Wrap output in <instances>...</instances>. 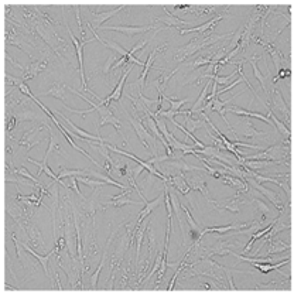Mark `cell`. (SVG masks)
Returning a JSON list of instances; mask_svg holds the SVG:
<instances>
[{"label":"cell","instance_id":"obj_40","mask_svg":"<svg viewBox=\"0 0 294 294\" xmlns=\"http://www.w3.org/2000/svg\"><path fill=\"white\" fill-rule=\"evenodd\" d=\"M78 176H85L88 177V169H81V170H67V169H61L58 173V180L61 181L65 177H78Z\"/></svg>","mask_w":294,"mask_h":294},{"label":"cell","instance_id":"obj_10","mask_svg":"<svg viewBox=\"0 0 294 294\" xmlns=\"http://www.w3.org/2000/svg\"><path fill=\"white\" fill-rule=\"evenodd\" d=\"M226 16V10L225 12H222V13H219L217 17H212L211 20H208L206 23H204L202 26H198V27H194V28H180V34L185 35V34H190V33H198V34H204L205 37L208 35L214 34V28L218 26V23L224 17Z\"/></svg>","mask_w":294,"mask_h":294},{"label":"cell","instance_id":"obj_4","mask_svg":"<svg viewBox=\"0 0 294 294\" xmlns=\"http://www.w3.org/2000/svg\"><path fill=\"white\" fill-rule=\"evenodd\" d=\"M129 122L130 124L133 126V129H135V132H136V136L139 137V140L142 142V144H143L146 149H149V150L151 151V154L153 156H157V142H156V136L151 133V132H149V130L146 129L143 126V123L139 120V119H135V117H130L129 116Z\"/></svg>","mask_w":294,"mask_h":294},{"label":"cell","instance_id":"obj_35","mask_svg":"<svg viewBox=\"0 0 294 294\" xmlns=\"http://www.w3.org/2000/svg\"><path fill=\"white\" fill-rule=\"evenodd\" d=\"M147 243H149V256L147 259L150 262H154V258L157 255V239H156V232L151 228V222L149 225V233H147Z\"/></svg>","mask_w":294,"mask_h":294},{"label":"cell","instance_id":"obj_12","mask_svg":"<svg viewBox=\"0 0 294 294\" xmlns=\"http://www.w3.org/2000/svg\"><path fill=\"white\" fill-rule=\"evenodd\" d=\"M249 197V195H247ZM250 198V204L255 206V212H256V215H259L260 218L258 219V222H259L260 225H263L265 224V221L267 218H277L279 217V212L277 209L274 208V211L270 208V206L267 205L266 202L263 201L262 198H256V197H249Z\"/></svg>","mask_w":294,"mask_h":294},{"label":"cell","instance_id":"obj_11","mask_svg":"<svg viewBox=\"0 0 294 294\" xmlns=\"http://www.w3.org/2000/svg\"><path fill=\"white\" fill-rule=\"evenodd\" d=\"M43 129H47V123L46 124H40V126H35V128H31V129L26 130L23 135H21V137L19 139V142L14 144H17L19 147H24V151H28L31 150L33 147H35L37 144H40L43 142V139H38V140H33L34 139L35 135H38L40 132H41Z\"/></svg>","mask_w":294,"mask_h":294},{"label":"cell","instance_id":"obj_46","mask_svg":"<svg viewBox=\"0 0 294 294\" xmlns=\"http://www.w3.org/2000/svg\"><path fill=\"white\" fill-rule=\"evenodd\" d=\"M13 174H20V176H23V177L28 178V180H31L33 183H35L37 185H43V183L40 181V178L38 177H34V176H31L30 173H28V170L26 169V167H19V169H14L13 173H12V176Z\"/></svg>","mask_w":294,"mask_h":294},{"label":"cell","instance_id":"obj_15","mask_svg":"<svg viewBox=\"0 0 294 294\" xmlns=\"http://www.w3.org/2000/svg\"><path fill=\"white\" fill-rule=\"evenodd\" d=\"M156 28L154 24H149V26H108V27H101L99 30H109V31H119L122 34L129 35V37H133V35L143 34L149 30H153Z\"/></svg>","mask_w":294,"mask_h":294},{"label":"cell","instance_id":"obj_38","mask_svg":"<svg viewBox=\"0 0 294 294\" xmlns=\"http://www.w3.org/2000/svg\"><path fill=\"white\" fill-rule=\"evenodd\" d=\"M108 249H109V245H106V247H105V252H103L102 255V259H101V262H99V265H98V267H96V270L94 272V273L89 276V283H91V288L92 290H96V283H98V279H99V274H101V270H102L103 265H105V262H106V255H108Z\"/></svg>","mask_w":294,"mask_h":294},{"label":"cell","instance_id":"obj_28","mask_svg":"<svg viewBox=\"0 0 294 294\" xmlns=\"http://www.w3.org/2000/svg\"><path fill=\"white\" fill-rule=\"evenodd\" d=\"M169 177V183L167 184H170L171 187H174L178 192H181L183 195H188L190 192H191V188L188 187L187 184V181H185V174L184 173H180L177 176H167Z\"/></svg>","mask_w":294,"mask_h":294},{"label":"cell","instance_id":"obj_55","mask_svg":"<svg viewBox=\"0 0 294 294\" xmlns=\"http://www.w3.org/2000/svg\"><path fill=\"white\" fill-rule=\"evenodd\" d=\"M19 89H20V91L23 92V94H24V95H27L28 98L31 99V101H34L35 98H37V96H34L33 94H31V91H30V88H28L27 85H26V82L20 83V85H19Z\"/></svg>","mask_w":294,"mask_h":294},{"label":"cell","instance_id":"obj_37","mask_svg":"<svg viewBox=\"0 0 294 294\" xmlns=\"http://www.w3.org/2000/svg\"><path fill=\"white\" fill-rule=\"evenodd\" d=\"M185 13L195 14L197 17H206L211 14L217 13V7L215 6H190Z\"/></svg>","mask_w":294,"mask_h":294},{"label":"cell","instance_id":"obj_6","mask_svg":"<svg viewBox=\"0 0 294 294\" xmlns=\"http://www.w3.org/2000/svg\"><path fill=\"white\" fill-rule=\"evenodd\" d=\"M211 204H214V208H217V209H228V211L233 212V214H239L240 205L250 204V198L247 197L246 194L236 192V195L232 198L224 199V201H214L212 199Z\"/></svg>","mask_w":294,"mask_h":294},{"label":"cell","instance_id":"obj_8","mask_svg":"<svg viewBox=\"0 0 294 294\" xmlns=\"http://www.w3.org/2000/svg\"><path fill=\"white\" fill-rule=\"evenodd\" d=\"M246 60V62H249L250 65H252L253 68V75H255V78L258 79V82L262 85V89L265 91V94H266L269 98H270V87L273 88L274 85L273 82H272V72H270V69L267 68V75H263V74H260L259 68H258V61H260V57L259 55H255V57H247V58H245Z\"/></svg>","mask_w":294,"mask_h":294},{"label":"cell","instance_id":"obj_26","mask_svg":"<svg viewBox=\"0 0 294 294\" xmlns=\"http://www.w3.org/2000/svg\"><path fill=\"white\" fill-rule=\"evenodd\" d=\"M163 10L165 12V14L163 16V17H157V19H154L156 23H164L167 27H178V28H181L183 26H190V24H191V23L181 20L180 17H177V16H174L173 13H170V12H169V9H167L165 6H163Z\"/></svg>","mask_w":294,"mask_h":294},{"label":"cell","instance_id":"obj_32","mask_svg":"<svg viewBox=\"0 0 294 294\" xmlns=\"http://www.w3.org/2000/svg\"><path fill=\"white\" fill-rule=\"evenodd\" d=\"M163 199H164V194H163V195H160V197L154 199V201H151V202H149V201L146 202V206H144L143 209L137 214V219H136L137 226L140 225V224H142V222H143L144 219L147 218V217H150V214L154 211L156 208H158V206L161 205Z\"/></svg>","mask_w":294,"mask_h":294},{"label":"cell","instance_id":"obj_27","mask_svg":"<svg viewBox=\"0 0 294 294\" xmlns=\"http://www.w3.org/2000/svg\"><path fill=\"white\" fill-rule=\"evenodd\" d=\"M178 69H180V67H178V68H174L171 72H165L164 68H160V72L157 71L158 76L153 81V85L157 88L158 95H163V94H164L165 88H167V85H169V81L173 78V75L177 72Z\"/></svg>","mask_w":294,"mask_h":294},{"label":"cell","instance_id":"obj_51","mask_svg":"<svg viewBox=\"0 0 294 294\" xmlns=\"http://www.w3.org/2000/svg\"><path fill=\"white\" fill-rule=\"evenodd\" d=\"M117 61V57H115V55L112 54L108 57V60H106V62H105V65L102 67V72L103 74H109V71L112 69V67H113V64Z\"/></svg>","mask_w":294,"mask_h":294},{"label":"cell","instance_id":"obj_20","mask_svg":"<svg viewBox=\"0 0 294 294\" xmlns=\"http://www.w3.org/2000/svg\"><path fill=\"white\" fill-rule=\"evenodd\" d=\"M270 101H272V105L276 110H279L281 115L286 116V124H290V119H291V110L288 108V105L286 103V101L283 99V95L279 89L273 88V96H270Z\"/></svg>","mask_w":294,"mask_h":294},{"label":"cell","instance_id":"obj_5","mask_svg":"<svg viewBox=\"0 0 294 294\" xmlns=\"http://www.w3.org/2000/svg\"><path fill=\"white\" fill-rule=\"evenodd\" d=\"M98 113H99V122L96 123V136H101V128L103 126H106V124H112L116 132L122 136L123 139V142L128 144V139L124 137L123 132H122V126H120V120L117 119L113 113H112V110H110L109 106H105V105H101V108L96 110Z\"/></svg>","mask_w":294,"mask_h":294},{"label":"cell","instance_id":"obj_54","mask_svg":"<svg viewBox=\"0 0 294 294\" xmlns=\"http://www.w3.org/2000/svg\"><path fill=\"white\" fill-rule=\"evenodd\" d=\"M225 277L228 279V288L229 290H235V284H233V277H232V270L225 267Z\"/></svg>","mask_w":294,"mask_h":294},{"label":"cell","instance_id":"obj_52","mask_svg":"<svg viewBox=\"0 0 294 294\" xmlns=\"http://www.w3.org/2000/svg\"><path fill=\"white\" fill-rule=\"evenodd\" d=\"M69 188H71V190H74V192H75L76 195H79V198L85 199V197L82 195V192L79 191V187H78V180H76V177H69Z\"/></svg>","mask_w":294,"mask_h":294},{"label":"cell","instance_id":"obj_36","mask_svg":"<svg viewBox=\"0 0 294 294\" xmlns=\"http://www.w3.org/2000/svg\"><path fill=\"white\" fill-rule=\"evenodd\" d=\"M65 89H67V85L62 82H57L55 85H53L51 88L43 92L41 96H54V98H58L61 99L62 102L65 101Z\"/></svg>","mask_w":294,"mask_h":294},{"label":"cell","instance_id":"obj_45","mask_svg":"<svg viewBox=\"0 0 294 294\" xmlns=\"http://www.w3.org/2000/svg\"><path fill=\"white\" fill-rule=\"evenodd\" d=\"M74 10H75L76 16V26H78V30H79V41H87L85 40V30L82 27V17H81V6H74Z\"/></svg>","mask_w":294,"mask_h":294},{"label":"cell","instance_id":"obj_50","mask_svg":"<svg viewBox=\"0 0 294 294\" xmlns=\"http://www.w3.org/2000/svg\"><path fill=\"white\" fill-rule=\"evenodd\" d=\"M5 76H6V85L7 87H10V85H12V88H13V87H17V88H19V85L24 82L21 78H16V76L10 75L9 72H6V75Z\"/></svg>","mask_w":294,"mask_h":294},{"label":"cell","instance_id":"obj_31","mask_svg":"<svg viewBox=\"0 0 294 294\" xmlns=\"http://www.w3.org/2000/svg\"><path fill=\"white\" fill-rule=\"evenodd\" d=\"M290 249H291L290 243H284L283 240L277 239V235H276L273 238H270L269 242H267V250L265 255L270 256V255H276V253L287 252Z\"/></svg>","mask_w":294,"mask_h":294},{"label":"cell","instance_id":"obj_49","mask_svg":"<svg viewBox=\"0 0 294 294\" xmlns=\"http://www.w3.org/2000/svg\"><path fill=\"white\" fill-rule=\"evenodd\" d=\"M236 74H238L236 71H233L232 74H229L228 76H218L212 74V81H215L218 85H228V83H231V79H232L233 76H236Z\"/></svg>","mask_w":294,"mask_h":294},{"label":"cell","instance_id":"obj_53","mask_svg":"<svg viewBox=\"0 0 294 294\" xmlns=\"http://www.w3.org/2000/svg\"><path fill=\"white\" fill-rule=\"evenodd\" d=\"M290 76H291V71H290V68L279 69V75L276 76V78H273V79H272V82H273V85H276L279 79H283V78H290Z\"/></svg>","mask_w":294,"mask_h":294},{"label":"cell","instance_id":"obj_44","mask_svg":"<svg viewBox=\"0 0 294 294\" xmlns=\"http://www.w3.org/2000/svg\"><path fill=\"white\" fill-rule=\"evenodd\" d=\"M128 99L132 101L133 106H135V112H136V113H142V115H144V116H147V115H149V109L146 108V105H144V103L142 102L139 98L136 99V98H133V96L128 95ZM136 113H135V115H136Z\"/></svg>","mask_w":294,"mask_h":294},{"label":"cell","instance_id":"obj_9","mask_svg":"<svg viewBox=\"0 0 294 294\" xmlns=\"http://www.w3.org/2000/svg\"><path fill=\"white\" fill-rule=\"evenodd\" d=\"M67 30H68V35L69 38H71V41L74 44V47H75L76 51V58H78V61H79V74H81V81H82V91L83 92H87V94H91L89 91L91 89L87 87V79H85V74H83V46L85 44H89V43L92 41V40H87V41H79L78 38H76L75 35L72 34V31H71V28L69 26H67ZM91 95H94V92L91 94Z\"/></svg>","mask_w":294,"mask_h":294},{"label":"cell","instance_id":"obj_39","mask_svg":"<svg viewBox=\"0 0 294 294\" xmlns=\"http://www.w3.org/2000/svg\"><path fill=\"white\" fill-rule=\"evenodd\" d=\"M212 79H209V82L206 83L205 87H204V89H202V92H201V95H199V98L195 101V103L192 105V108L190 110H191V113L194 115V113H197L199 109H202L204 108V105L206 103V96H208V89H209V83H211Z\"/></svg>","mask_w":294,"mask_h":294},{"label":"cell","instance_id":"obj_22","mask_svg":"<svg viewBox=\"0 0 294 294\" xmlns=\"http://www.w3.org/2000/svg\"><path fill=\"white\" fill-rule=\"evenodd\" d=\"M47 129H48V132H50V144H48L47 153L44 154V158H43V160H46V161H47L48 157H50L51 154H60V156H64V157H68L67 151L64 150L62 144L60 143V140L55 137L54 132H53L51 126H50L48 123H47Z\"/></svg>","mask_w":294,"mask_h":294},{"label":"cell","instance_id":"obj_23","mask_svg":"<svg viewBox=\"0 0 294 294\" xmlns=\"http://www.w3.org/2000/svg\"><path fill=\"white\" fill-rule=\"evenodd\" d=\"M130 194H132V188H129V190H124L122 194L112 197L110 201L105 202V205L102 206V209H106V208H110V206H113V208H120V206H123V205H133V204H139L137 201H133V199L129 198Z\"/></svg>","mask_w":294,"mask_h":294},{"label":"cell","instance_id":"obj_19","mask_svg":"<svg viewBox=\"0 0 294 294\" xmlns=\"http://www.w3.org/2000/svg\"><path fill=\"white\" fill-rule=\"evenodd\" d=\"M124 9V6H119L116 9H113V10H110V12H102V13H96V12H88V16H91V19H92V23H89L94 30H99V28L102 27V24L106 20H109L110 17H113V16H116L119 12H122Z\"/></svg>","mask_w":294,"mask_h":294},{"label":"cell","instance_id":"obj_14","mask_svg":"<svg viewBox=\"0 0 294 294\" xmlns=\"http://www.w3.org/2000/svg\"><path fill=\"white\" fill-rule=\"evenodd\" d=\"M255 224H259L258 221H250V222H238L235 221L231 225L225 226H212V228H204L201 231V236H204L206 233H218V235H224V233L231 232V231H240V229H245V228H249V226L255 225Z\"/></svg>","mask_w":294,"mask_h":294},{"label":"cell","instance_id":"obj_33","mask_svg":"<svg viewBox=\"0 0 294 294\" xmlns=\"http://www.w3.org/2000/svg\"><path fill=\"white\" fill-rule=\"evenodd\" d=\"M165 167H170V169H174V170L180 171V173H188V171H201L204 169L201 167H197V165H191L188 163H185L183 158H176V160H167L164 161Z\"/></svg>","mask_w":294,"mask_h":294},{"label":"cell","instance_id":"obj_2","mask_svg":"<svg viewBox=\"0 0 294 294\" xmlns=\"http://www.w3.org/2000/svg\"><path fill=\"white\" fill-rule=\"evenodd\" d=\"M6 209L9 217H12V219L16 222V225L21 228V229H24L26 224H28L31 221V218H33V215H34L35 206L28 205L24 201L16 198L12 199V202L9 201Z\"/></svg>","mask_w":294,"mask_h":294},{"label":"cell","instance_id":"obj_18","mask_svg":"<svg viewBox=\"0 0 294 294\" xmlns=\"http://www.w3.org/2000/svg\"><path fill=\"white\" fill-rule=\"evenodd\" d=\"M47 64H48V55L46 58H41V60H37V61H31L30 62V65L26 67L24 69V72H23V75H21V79L26 82L28 79H33L35 76L38 75L40 72L43 71H46L47 69Z\"/></svg>","mask_w":294,"mask_h":294},{"label":"cell","instance_id":"obj_43","mask_svg":"<svg viewBox=\"0 0 294 294\" xmlns=\"http://www.w3.org/2000/svg\"><path fill=\"white\" fill-rule=\"evenodd\" d=\"M12 240H13L14 247H16V255H17V259L20 260L21 266L24 267V260H26V258H24V252H26V249L23 247V245H21V240L17 239V236H16L14 233H12Z\"/></svg>","mask_w":294,"mask_h":294},{"label":"cell","instance_id":"obj_1","mask_svg":"<svg viewBox=\"0 0 294 294\" xmlns=\"http://www.w3.org/2000/svg\"><path fill=\"white\" fill-rule=\"evenodd\" d=\"M231 35H233V33H226V34H217V33H215V34L208 35V37H199V35H197V37H194L187 46L176 50V53H174V60L177 62L184 61L185 58L197 54V53L201 51V50L209 47L212 44H217V43L222 41V40H225V38L231 37Z\"/></svg>","mask_w":294,"mask_h":294},{"label":"cell","instance_id":"obj_34","mask_svg":"<svg viewBox=\"0 0 294 294\" xmlns=\"http://www.w3.org/2000/svg\"><path fill=\"white\" fill-rule=\"evenodd\" d=\"M266 103V102H265ZM266 109H267V117L272 120V123H273V126L276 128V130L280 133L281 136H284V137H291V132H290V129H288L287 126L286 124L283 123L281 120H279L277 117L274 116V113L272 112V109H270V106L267 105L266 103Z\"/></svg>","mask_w":294,"mask_h":294},{"label":"cell","instance_id":"obj_13","mask_svg":"<svg viewBox=\"0 0 294 294\" xmlns=\"http://www.w3.org/2000/svg\"><path fill=\"white\" fill-rule=\"evenodd\" d=\"M185 181H187L188 187L191 188V191H199L205 197L208 202H212V199L209 198V191L206 188V180L204 176L188 171V174L185 176Z\"/></svg>","mask_w":294,"mask_h":294},{"label":"cell","instance_id":"obj_48","mask_svg":"<svg viewBox=\"0 0 294 294\" xmlns=\"http://www.w3.org/2000/svg\"><path fill=\"white\" fill-rule=\"evenodd\" d=\"M243 31H245V24L242 26V27H239L238 28V31H235L233 33V35H232V41H231V44L228 46V51H232L233 48L236 47L238 44H239V41H240V38H242V34H243Z\"/></svg>","mask_w":294,"mask_h":294},{"label":"cell","instance_id":"obj_21","mask_svg":"<svg viewBox=\"0 0 294 294\" xmlns=\"http://www.w3.org/2000/svg\"><path fill=\"white\" fill-rule=\"evenodd\" d=\"M165 46H167V44L161 46V47H156L154 50H153V51H151L150 55H149V60H147V62L144 64L143 72L140 74V78H139V79H137L135 83H132V87H136V85H139V87H140V88H139V91H143L144 85H146V78H147L149 71L153 68V62H154V60H156V55H157L160 51H163V50L165 48Z\"/></svg>","mask_w":294,"mask_h":294},{"label":"cell","instance_id":"obj_17","mask_svg":"<svg viewBox=\"0 0 294 294\" xmlns=\"http://www.w3.org/2000/svg\"><path fill=\"white\" fill-rule=\"evenodd\" d=\"M132 69H133V65H129L128 64V67H126V71H123V74L120 76V79H119V82L113 89V92L110 94L108 98H105L102 101L101 105H105V106H108L109 105L110 101H115V102H119L120 101V98H122V94H123V88H124V82H126V79H128V76L132 72Z\"/></svg>","mask_w":294,"mask_h":294},{"label":"cell","instance_id":"obj_3","mask_svg":"<svg viewBox=\"0 0 294 294\" xmlns=\"http://www.w3.org/2000/svg\"><path fill=\"white\" fill-rule=\"evenodd\" d=\"M233 130H235V136L236 137H238V135H242V136L247 137V139H259L262 142L272 144L277 142V137L272 136V133L256 129L249 117H243V119L238 120L236 122V129Z\"/></svg>","mask_w":294,"mask_h":294},{"label":"cell","instance_id":"obj_57","mask_svg":"<svg viewBox=\"0 0 294 294\" xmlns=\"http://www.w3.org/2000/svg\"><path fill=\"white\" fill-rule=\"evenodd\" d=\"M201 287H202V288H206V290H209V288H212L211 286H209V284H206V283H205V284H202Z\"/></svg>","mask_w":294,"mask_h":294},{"label":"cell","instance_id":"obj_56","mask_svg":"<svg viewBox=\"0 0 294 294\" xmlns=\"http://www.w3.org/2000/svg\"><path fill=\"white\" fill-rule=\"evenodd\" d=\"M54 281L57 283V288H58V290H62L61 283H60V274H58V272H54Z\"/></svg>","mask_w":294,"mask_h":294},{"label":"cell","instance_id":"obj_30","mask_svg":"<svg viewBox=\"0 0 294 294\" xmlns=\"http://www.w3.org/2000/svg\"><path fill=\"white\" fill-rule=\"evenodd\" d=\"M149 225H150V217H147V218L144 219L136 229V236H135V239H136V269L139 266V259H140V250H142V245H143L144 233H146V229L149 228Z\"/></svg>","mask_w":294,"mask_h":294},{"label":"cell","instance_id":"obj_47","mask_svg":"<svg viewBox=\"0 0 294 294\" xmlns=\"http://www.w3.org/2000/svg\"><path fill=\"white\" fill-rule=\"evenodd\" d=\"M17 126H19V120H17V117L12 115V113H6V133L7 135H10V133H13L14 130L17 129Z\"/></svg>","mask_w":294,"mask_h":294},{"label":"cell","instance_id":"obj_24","mask_svg":"<svg viewBox=\"0 0 294 294\" xmlns=\"http://www.w3.org/2000/svg\"><path fill=\"white\" fill-rule=\"evenodd\" d=\"M219 180H221L225 185L233 187L239 194H247L249 188H250V185L247 184L245 180L235 177V176H231V174H222V176L219 177Z\"/></svg>","mask_w":294,"mask_h":294},{"label":"cell","instance_id":"obj_41","mask_svg":"<svg viewBox=\"0 0 294 294\" xmlns=\"http://www.w3.org/2000/svg\"><path fill=\"white\" fill-rule=\"evenodd\" d=\"M185 126H187V130H188L190 133H194L197 129L205 128L206 123L204 119H192V117H187V119H185Z\"/></svg>","mask_w":294,"mask_h":294},{"label":"cell","instance_id":"obj_16","mask_svg":"<svg viewBox=\"0 0 294 294\" xmlns=\"http://www.w3.org/2000/svg\"><path fill=\"white\" fill-rule=\"evenodd\" d=\"M24 231L27 232L28 242H30V246L37 247L40 250H44L46 249V242H44V238H43V233L40 232V229L37 228L35 224H33L31 221L26 224L24 226Z\"/></svg>","mask_w":294,"mask_h":294},{"label":"cell","instance_id":"obj_25","mask_svg":"<svg viewBox=\"0 0 294 294\" xmlns=\"http://www.w3.org/2000/svg\"><path fill=\"white\" fill-rule=\"evenodd\" d=\"M53 113H55V115H57L58 117H61L62 122H64V123L68 124L69 128L74 130V132H75L78 136H81L82 139H88V140H95V142H105V143H106V140H105V139H103L102 136H92V135H91V133H88V132H85V130H82V129H78L75 124L72 123V122L69 120L68 117L65 116V115H64L62 112H60V110H53Z\"/></svg>","mask_w":294,"mask_h":294},{"label":"cell","instance_id":"obj_7","mask_svg":"<svg viewBox=\"0 0 294 294\" xmlns=\"http://www.w3.org/2000/svg\"><path fill=\"white\" fill-rule=\"evenodd\" d=\"M242 246L239 240L235 242L232 239H218V242L214 245V246H202V253H204V258H212L214 255H218V256H226L229 255L233 247ZM202 258V259H204Z\"/></svg>","mask_w":294,"mask_h":294},{"label":"cell","instance_id":"obj_42","mask_svg":"<svg viewBox=\"0 0 294 294\" xmlns=\"http://www.w3.org/2000/svg\"><path fill=\"white\" fill-rule=\"evenodd\" d=\"M76 180H78V183H82V184L88 185V187H91V188H94V190H95V188H99V187H105V185H106V183L102 181V180H92V178L85 177V176H78Z\"/></svg>","mask_w":294,"mask_h":294},{"label":"cell","instance_id":"obj_29","mask_svg":"<svg viewBox=\"0 0 294 294\" xmlns=\"http://www.w3.org/2000/svg\"><path fill=\"white\" fill-rule=\"evenodd\" d=\"M21 245H23V247L26 249V252H27L28 255L34 256L35 259L38 260V263L41 265L43 269H44V272H46V276L51 279V273H50V269H48V262H50V259L54 256V255H53V252H50L48 255H46V256H43V255H40V253L34 252V249L30 246V245H27L26 242H23V240H21Z\"/></svg>","mask_w":294,"mask_h":294}]
</instances>
